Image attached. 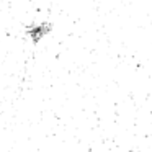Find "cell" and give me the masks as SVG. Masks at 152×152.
I'll use <instances>...</instances> for the list:
<instances>
[{
	"label": "cell",
	"instance_id": "1",
	"mask_svg": "<svg viewBox=\"0 0 152 152\" xmlns=\"http://www.w3.org/2000/svg\"><path fill=\"white\" fill-rule=\"evenodd\" d=\"M51 30L49 23H38V25H31V26L26 28V34L33 39V43H38L48 31Z\"/></svg>",
	"mask_w": 152,
	"mask_h": 152
}]
</instances>
